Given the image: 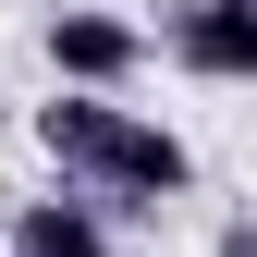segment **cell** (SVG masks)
<instances>
[{
    "instance_id": "6da1fadb",
    "label": "cell",
    "mask_w": 257,
    "mask_h": 257,
    "mask_svg": "<svg viewBox=\"0 0 257 257\" xmlns=\"http://www.w3.org/2000/svg\"><path fill=\"white\" fill-rule=\"evenodd\" d=\"M37 147L61 159V184H86L98 208H172L184 184H196V147H184L172 122L122 110L110 86H61V98H37Z\"/></svg>"
},
{
    "instance_id": "277c9868",
    "label": "cell",
    "mask_w": 257,
    "mask_h": 257,
    "mask_svg": "<svg viewBox=\"0 0 257 257\" xmlns=\"http://www.w3.org/2000/svg\"><path fill=\"white\" fill-rule=\"evenodd\" d=\"M13 257H110V208L86 196V184L25 196V208H13Z\"/></svg>"
},
{
    "instance_id": "5b68a950",
    "label": "cell",
    "mask_w": 257,
    "mask_h": 257,
    "mask_svg": "<svg viewBox=\"0 0 257 257\" xmlns=\"http://www.w3.org/2000/svg\"><path fill=\"white\" fill-rule=\"evenodd\" d=\"M208 257H257V220H220V245Z\"/></svg>"
},
{
    "instance_id": "3957f363",
    "label": "cell",
    "mask_w": 257,
    "mask_h": 257,
    "mask_svg": "<svg viewBox=\"0 0 257 257\" xmlns=\"http://www.w3.org/2000/svg\"><path fill=\"white\" fill-rule=\"evenodd\" d=\"M49 74L61 86H135L147 74V37L122 13H49Z\"/></svg>"
},
{
    "instance_id": "7a4b0ae2",
    "label": "cell",
    "mask_w": 257,
    "mask_h": 257,
    "mask_svg": "<svg viewBox=\"0 0 257 257\" xmlns=\"http://www.w3.org/2000/svg\"><path fill=\"white\" fill-rule=\"evenodd\" d=\"M159 49L184 74H208V86H257V0H172Z\"/></svg>"
}]
</instances>
